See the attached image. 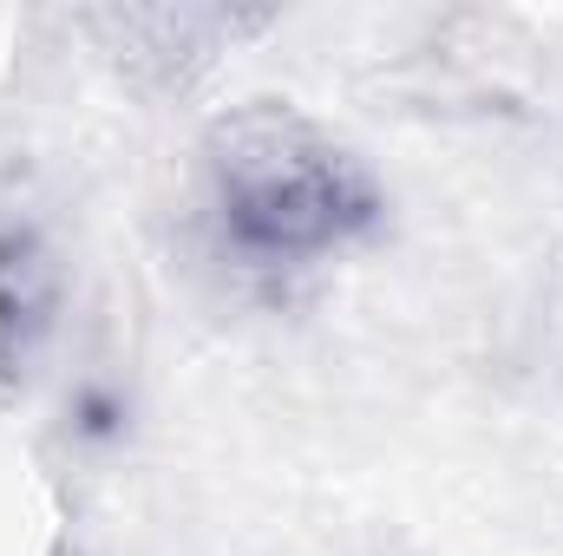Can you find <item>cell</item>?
Segmentation results:
<instances>
[{
	"label": "cell",
	"instance_id": "obj_1",
	"mask_svg": "<svg viewBox=\"0 0 563 556\" xmlns=\"http://www.w3.org/2000/svg\"><path fill=\"white\" fill-rule=\"evenodd\" d=\"M210 177H217L223 223L250 256L334 249L374 210V190L354 170V157L282 105H256L217 125Z\"/></svg>",
	"mask_w": 563,
	"mask_h": 556
}]
</instances>
